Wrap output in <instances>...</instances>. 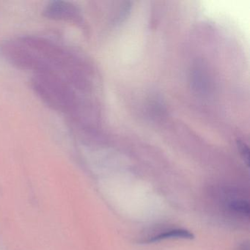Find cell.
<instances>
[{
    "instance_id": "6da1fadb",
    "label": "cell",
    "mask_w": 250,
    "mask_h": 250,
    "mask_svg": "<svg viewBox=\"0 0 250 250\" xmlns=\"http://www.w3.org/2000/svg\"><path fill=\"white\" fill-rule=\"evenodd\" d=\"M77 12L75 8L68 2H52L46 6L44 11V15L49 19L55 20H68L72 18Z\"/></svg>"
},
{
    "instance_id": "7a4b0ae2",
    "label": "cell",
    "mask_w": 250,
    "mask_h": 250,
    "mask_svg": "<svg viewBox=\"0 0 250 250\" xmlns=\"http://www.w3.org/2000/svg\"><path fill=\"white\" fill-rule=\"evenodd\" d=\"M194 238V234L187 229H182V228H174V229H166L156 235L147 237L146 240H143L140 242L143 244H150V243L159 242L164 240L174 239V238L193 239Z\"/></svg>"
},
{
    "instance_id": "3957f363",
    "label": "cell",
    "mask_w": 250,
    "mask_h": 250,
    "mask_svg": "<svg viewBox=\"0 0 250 250\" xmlns=\"http://www.w3.org/2000/svg\"><path fill=\"white\" fill-rule=\"evenodd\" d=\"M228 208L237 214L242 215L243 216H250V204L247 200L243 199H231L228 203Z\"/></svg>"
}]
</instances>
